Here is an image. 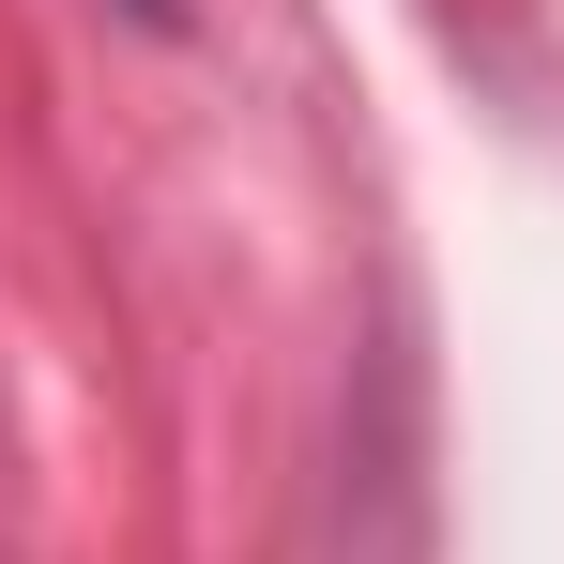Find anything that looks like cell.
<instances>
[{"label": "cell", "mask_w": 564, "mask_h": 564, "mask_svg": "<svg viewBox=\"0 0 564 564\" xmlns=\"http://www.w3.org/2000/svg\"><path fill=\"white\" fill-rule=\"evenodd\" d=\"M122 15H153V31H169V15H184V0H122Z\"/></svg>", "instance_id": "obj_1"}]
</instances>
